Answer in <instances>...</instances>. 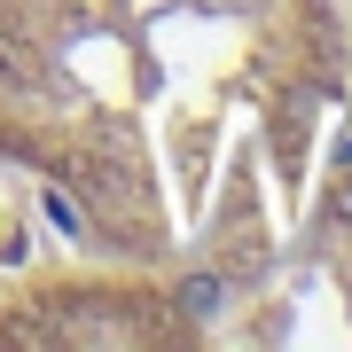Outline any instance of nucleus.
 <instances>
[{
	"label": "nucleus",
	"instance_id": "nucleus-1",
	"mask_svg": "<svg viewBox=\"0 0 352 352\" xmlns=\"http://www.w3.org/2000/svg\"><path fill=\"white\" fill-rule=\"evenodd\" d=\"M219 305H227V282L219 274H188V282H180V314H188V321H212Z\"/></svg>",
	"mask_w": 352,
	"mask_h": 352
}]
</instances>
